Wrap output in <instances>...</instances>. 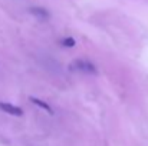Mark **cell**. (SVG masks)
I'll return each instance as SVG.
<instances>
[{"label": "cell", "mask_w": 148, "mask_h": 146, "mask_svg": "<svg viewBox=\"0 0 148 146\" xmlns=\"http://www.w3.org/2000/svg\"><path fill=\"white\" fill-rule=\"evenodd\" d=\"M0 110H3L4 113H9L12 116H22L23 115L22 107H19L16 105H12L9 102H0Z\"/></svg>", "instance_id": "cell-2"}, {"label": "cell", "mask_w": 148, "mask_h": 146, "mask_svg": "<svg viewBox=\"0 0 148 146\" xmlns=\"http://www.w3.org/2000/svg\"><path fill=\"white\" fill-rule=\"evenodd\" d=\"M71 69L82 72V73H88V75H97L98 73L97 66L92 62L86 60V59H76V60H73L71 63Z\"/></svg>", "instance_id": "cell-1"}, {"label": "cell", "mask_w": 148, "mask_h": 146, "mask_svg": "<svg viewBox=\"0 0 148 146\" xmlns=\"http://www.w3.org/2000/svg\"><path fill=\"white\" fill-rule=\"evenodd\" d=\"M29 100L33 103V105H36V106H39L40 109H43V110H46V112H49L50 115L53 113V109L50 107V105L49 103H46L45 100H42V99H38V97H33V96H30L29 97Z\"/></svg>", "instance_id": "cell-4"}, {"label": "cell", "mask_w": 148, "mask_h": 146, "mask_svg": "<svg viewBox=\"0 0 148 146\" xmlns=\"http://www.w3.org/2000/svg\"><path fill=\"white\" fill-rule=\"evenodd\" d=\"M62 45H63L65 48H73V46H75V39H73V37H65V39L62 40Z\"/></svg>", "instance_id": "cell-5"}, {"label": "cell", "mask_w": 148, "mask_h": 146, "mask_svg": "<svg viewBox=\"0 0 148 146\" xmlns=\"http://www.w3.org/2000/svg\"><path fill=\"white\" fill-rule=\"evenodd\" d=\"M29 12H30V14H33L35 17H38V19H40V20H48L50 17V13L48 9H45V7H40V6H35V7H30L29 9Z\"/></svg>", "instance_id": "cell-3"}]
</instances>
